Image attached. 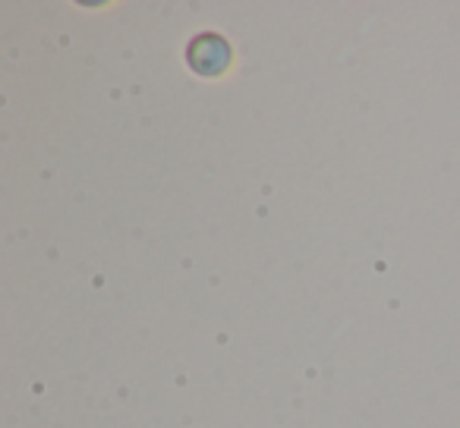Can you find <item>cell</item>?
<instances>
[{"label": "cell", "mask_w": 460, "mask_h": 428, "mask_svg": "<svg viewBox=\"0 0 460 428\" xmlns=\"http://www.w3.org/2000/svg\"><path fill=\"white\" fill-rule=\"evenodd\" d=\"M186 64L196 76L217 79L230 70L234 64V51H230L227 39L217 32H202L186 45Z\"/></svg>", "instance_id": "obj_1"}]
</instances>
